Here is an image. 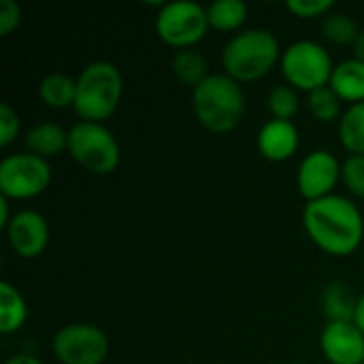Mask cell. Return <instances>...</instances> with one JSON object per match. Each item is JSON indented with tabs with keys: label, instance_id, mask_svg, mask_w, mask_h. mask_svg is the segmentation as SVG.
I'll return each mask as SVG.
<instances>
[{
	"label": "cell",
	"instance_id": "obj_1",
	"mask_svg": "<svg viewBox=\"0 0 364 364\" xmlns=\"http://www.w3.org/2000/svg\"><path fill=\"white\" fill-rule=\"evenodd\" d=\"M303 226L309 239L331 256L354 254L364 239L360 209L339 194L307 203L303 211Z\"/></svg>",
	"mask_w": 364,
	"mask_h": 364
},
{
	"label": "cell",
	"instance_id": "obj_2",
	"mask_svg": "<svg viewBox=\"0 0 364 364\" xmlns=\"http://www.w3.org/2000/svg\"><path fill=\"white\" fill-rule=\"evenodd\" d=\"M192 107L200 126L224 134L241 124L245 115V94L239 81L226 73H213L194 87Z\"/></svg>",
	"mask_w": 364,
	"mask_h": 364
},
{
	"label": "cell",
	"instance_id": "obj_3",
	"mask_svg": "<svg viewBox=\"0 0 364 364\" xmlns=\"http://www.w3.org/2000/svg\"><path fill=\"white\" fill-rule=\"evenodd\" d=\"M279 41L273 32L254 28L235 34L222 51L224 73L239 83L258 81L267 77L282 60Z\"/></svg>",
	"mask_w": 364,
	"mask_h": 364
},
{
	"label": "cell",
	"instance_id": "obj_4",
	"mask_svg": "<svg viewBox=\"0 0 364 364\" xmlns=\"http://www.w3.org/2000/svg\"><path fill=\"white\" fill-rule=\"evenodd\" d=\"M124 94V77L119 68L111 62L98 60L87 64L77 77L75 113L81 122L102 124L119 107Z\"/></svg>",
	"mask_w": 364,
	"mask_h": 364
},
{
	"label": "cell",
	"instance_id": "obj_5",
	"mask_svg": "<svg viewBox=\"0 0 364 364\" xmlns=\"http://www.w3.org/2000/svg\"><path fill=\"white\" fill-rule=\"evenodd\" d=\"M68 154L92 175H111L122 160L117 139L96 122H77L68 130Z\"/></svg>",
	"mask_w": 364,
	"mask_h": 364
},
{
	"label": "cell",
	"instance_id": "obj_6",
	"mask_svg": "<svg viewBox=\"0 0 364 364\" xmlns=\"http://www.w3.org/2000/svg\"><path fill=\"white\" fill-rule=\"evenodd\" d=\"M282 75L290 87L303 92H316L331 83L335 64L331 53L316 41L292 43L279 60Z\"/></svg>",
	"mask_w": 364,
	"mask_h": 364
},
{
	"label": "cell",
	"instance_id": "obj_7",
	"mask_svg": "<svg viewBox=\"0 0 364 364\" xmlns=\"http://www.w3.org/2000/svg\"><path fill=\"white\" fill-rule=\"evenodd\" d=\"M209 28L211 26L207 17V9L192 0H175L162 4L156 17L158 36L162 38V43H166L177 51L194 49V45L207 36Z\"/></svg>",
	"mask_w": 364,
	"mask_h": 364
},
{
	"label": "cell",
	"instance_id": "obj_8",
	"mask_svg": "<svg viewBox=\"0 0 364 364\" xmlns=\"http://www.w3.org/2000/svg\"><path fill=\"white\" fill-rule=\"evenodd\" d=\"M49 183V162L30 151L11 154L0 162V196L9 200H30L43 194Z\"/></svg>",
	"mask_w": 364,
	"mask_h": 364
},
{
	"label": "cell",
	"instance_id": "obj_9",
	"mask_svg": "<svg viewBox=\"0 0 364 364\" xmlns=\"http://www.w3.org/2000/svg\"><path fill=\"white\" fill-rule=\"evenodd\" d=\"M53 354L60 364H102L109 354V339L94 324H68L58 331Z\"/></svg>",
	"mask_w": 364,
	"mask_h": 364
},
{
	"label": "cell",
	"instance_id": "obj_10",
	"mask_svg": "<svg viewBox=\"0 0 364 364\" xmlns=\"http://www.w3.org/2000/svg\"><path fill=\"white\" fill-rule=\"evenodd\" d=\"M339 179H341L339 160L326 149H316L303 158L296 175V186L301 196L307 203H314L331 196Z\"/></svg>",
	"mask_w": 364,
	"mask_h": 364
},
{
	"label": "cell",
	"instance_id": "obj_11",
	"mask_svg": "<svg viewBox=\"0 0 364 364\" xmlns=\"http://www.w3.org/2000/svg\"><path fill=\"white\" fill-rule=\"evenodd\" d=\"M4 232L11 250L26 260L38 258L49 243V224L38 211L32 209L17 211Z\"/></svg>",
	"mask_w": 364,
	"mask_h": 364
},
{
	"label": "cell",
	"instance_id": "obj_12",
	"mask_svg": "<svg viewBox=\"0 0 364 364\" xmlns=\"http://www.w3.org/2000/svg\"><path fill=\"white\" fill-rule=\"evenodd\" d=\"M320 348L331 364H364V333L354 322H328Z\"/></svg>",
	"mask_w": 364,
	"mask_h": 364
},
{
	"label": "cell",
	"instance_id": "obj_13",
	"mask_svg": "<svg viewBox=\"0 0 364 364\" xmlns=\"http://www.w3.org/2000/svg\"><path fill=\"white\" fill-rule=\"evenodd\" d=\"M301 145L299 128L292 122L284 119H269L258 134V149L271 162H286L290 160Z\"/></svg>",
	"mask_w": 364,
	"mask_h": 364
},
{
	"label": "cell",
	"instance_id": "obj_14",
	"mask_svg": "<svg viewBox=\"0 0 364 364\" xmlns=\"http://www.w3.org/2000/svg\"><path fill=\"white\" fill-rule=\"evenodd\" d=\"M26 149L43 160L60 156L68 149V132L53 122H41L26 132Z\"/></svg>",
	"mask_w": 364,
	"mask_h": 364
},
{
	"label": "cell",
	"instance_id": "obj_15",
	"mask_svg": "<svg viewBox=\"0 0 364 364\" xmlns=\"http://www.w3.org/2000/svg\"><path fill=\"white\" fill-rule=\"evenodd\" d=\"M343 102H364V62L352 58L335 66L328 83Z\"/></svg>",
	"mask_w": 364,
	"mask_h": 364
},
{
	"label": "cell",
	"instance_id": "obj_16",
	"mask_svg": "<svg viewBox=\"0 0 364 364\" xmlns=\"http://www.w3.org/2000/svg\"><path fill=\"white\" fill-rule=\"evenodd\" d=\"M358 299L346 282H333L322 292V311L328 322H354Z\"/></svg>",
	"mask_w": 364,
	"mask_h": 364
},
{
	"label": "cell",
	"instance_id": "obj_17",
	"mask_svg": "<svg viewBox=\"0 0 364 364\" xmlns=\"http://www.w3.org/2000/svg\"><path fill=\"white\" fill-rule=\"evenodd\" d=\"M28 318V305L19 290L9 282L0 284V333L11 335L17 333Z\"/></svg>",
	"mask_w": 364,
	"mask_h": 364
},
{
	"label": "cell",
	"instance_id": "obj_18",
	"mask_svg": "<svg viewBox=\"0 0 364 364\" xmlns=\"http://www.w3.org/2000/svg\"><path fill=\"white\" fill-rule=\"evenodd\" d=\"M173 75L190 87L200 85L211 73H209V62L198 49H181L173 55L171 60Z\"/></svg>",
	"mask_w": 364,
	"mask_h": 364
},
{
	"label": "cell",
	"instance_id": "obj_19",
	"mask_svg": "<svg viewBox=\"0 0 364 364\" xmlns=\"http://www.w3.org/2000/svg\"><path fill=\"white\" fill-rule=\"evenodd\" d=\"M77 94V79L64 75V73H51L47 75L38 85L41 100L51 109H66L75 105Z\"/></svg>",
	"mask_w": 364,
	"mask_h": 364
},
{
	"label": "cell",
	"instance_id": "obj_20",
	"mask_svg": "<svg viewBox=\"0 0 364 364\" xmlns=\"http://www.w3.org/2000/svg\"><path fill=\"white\" fill-rule=\"evenodd\" d=\"M209 26L220 32H235L247 19V4L241 0H215L207 6Z\"/></svg>",
	"mask_w": 364,
	"mask_h": 364
},
{
	"label": "cell",
	"instance_id": "obj_21",
	"mask_svg": "<svg viewBox=\"0 0 364 364\" xmlns=\"http://www.w3.org/2000/svg\"><path fill=\"white\" fill-rule=\"evenodd\" d=\"M339 141L352 156H364V102L352 105L341 115Z\"/></svg>",
	"mask_w": 364,
	"mask_h": 364
},
{
	"label": "cell",
	"instance_id": "obj_22",
	"mask_svg": "<svg viewBox=\"0 0 364 364\" xmlns=\"http://www.w3.org/2000/svg\"><path fill=\"white\" fill-rule=\"evenodd\" d=\"M322 34L326 41H331L333 45H352L356 43L360 30H358V23L352 19V15L348 13H328L324 17V23H322Z\"/></svg>",
	"mask_w": 364,
	"mask_h": 364
},
{
	"label": "cell",
	"instance_id": "obj_23",
	"mask_svg": "<svg viewBox=\"0 0 364 364\" xmlns=\"http://www.w3.org/2000/svg\"><path fill=\"white\" fill-rule=\"evenodd\" d=\"M341 98L331 85H324L309 94V111L318 122L331 124L341 117Z\"/></svg>",
	"mask_w": 364,
	"mask_h": 364
},
{
	"label": "cell",
	"instance_id": "obj_24",
	"mask_svg": "<svg viewBox=\"0 0 364 364\" xmlns=\"http://www.w3.org/2000/svg\"><path fill=\"white\" fill-rule=\"evenodd\" d=\"M267 107H269L273 119L292 122V117L299 113L301 100H299L294 87H290V85H275V87L269 92Z\"/></svg>",
	"mask_w": 364,
	"mask_h": 364
},
{
	"label": "cell",
	"instance_id": "obj_25",
	"mask_svg": "<svg viewBox=\"0 0 364 364\" xmlns=\"http://www.w3.org/2000/svg\"><path fill=\"white\" fill-rule=\"evenodd\" d=\"M341 179L354 196L364 198V156H350L341 164Z\"/></svg>",
	"mask_w": 364,
	"mask_h": 364
},
{
	"label": "cell",
	"instance_id": "obj_26",
	"mask_svg": "<svg viewBox=\"0 0 364 364\" xmlns=\"http://www.w3.org/2000/svg\"><path fill=\"white\" fill-rule=\"evenodd\" d=\"M286 9L301 19H314L322 15L326 17L335 9V2L333 0H288Z\"/></svg>",
	"mask_w": 364,
	"mask_h": 364
},
{
	"label": "cell",
	"instance_id": "obj_27",
	"mask_svg": "<svg viewBox=\"0 0 364 364\" xmlns=\"http://www.w3.org/2000/svg\"><path fill=\"white\" fill-rule=\"evenodd\" d=\"M17 132H19V115L11 105L2 102L0 105V147H9L17 139Z\"/></svg>",
	"mask_w": 364,
	"mask_h": 364
},
{
	"label": "cell",
	"instance_id": "obj_28",
	"mask_svg": "<svg viewBox=\"0 0 364 364\" xmlns=\"http://www.w3.org/2000/svg\"><path fill=\"white\" fill-rule=\"evenodd\" d=\"M21 23V6L15 0H0V36H9Z\"/></svg>",
	"mask_w": 364,
	"mask_h": 364
},
{
	"label": "cell",
	"instance_id": "obj_29",
	"mask_svg": "<svg viewBox=\"0 0 364 364\" xmlns=\"http://www.w3.org/2000/svg\"><path fill=\"white\" fill-rule=\"evenodd\" d=\"M11 220H13V215L9 211V198L0 196V228L6 230V226L11 224Z\"/></svg>",
	"mask_w": 364,
	"mask_h": 364
},
{
	"label": "cell",
	"instance_id": "obj_30",
	"mask_svg": "<svg viewBox=\"0 0 364 364\" xmlns=\"http://www.w3.org/2000/svg\"><path fill=\"white\" fill-rule=\"evenodd\" d=\"M4 364H43L38 358H34L32 354H15L11 356Z\"/></svg>",
	"mask_w": 364,
	"mask_h": 364
},
{
	"label": "cell",
	"instance_id": "obj_31",
	"mask_svg": "<svg viewBox=\"0 0 364 364\" xmlns=\"http://www.w3.org/2000/svg\"><path fill=\"white\" fill-rule=\"evenodd\" d=\"M354 324L364 333V292L358 296V305H356V316H354Z\"/></svg>",
	"mask_w": 364,
	"mask_h": 364
},
{
	"label": "cell",
	"instance_id": "obj_32",
	"mask_svg": "<svg viewBox=\"0 0 364 364\" xmlns=\"http://www.w3.org/2000/svg\"><path fill=\"white\" fill-rule=\"evenodd\" d=\"M354 58L364 62V30H360V34H358V38L354 43Z\"/></svg>",
	"mask_w": 364,
	"mask_h": 364
},
{
	"label": "cell",
	"instance_id": "obj_33",
	"mask_svg": "<svg viewBox=\"0 0 364 364\" xmlns=\"http://www.w3.org/2000/svg\"><path fill=\"white\" fill-rule=\"evenodd\" d=\"M290 364H301V363H290Z\"/></svg>",
	"mask_w": 364,
	"mask_h": 364
}]
</instances>
